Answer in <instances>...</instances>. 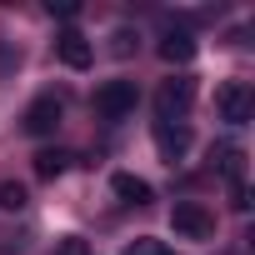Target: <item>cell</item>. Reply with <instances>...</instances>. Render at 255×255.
I'll use <instances>...</instances> for the list:
<instances>
[{
  "label": "cell",
  "mask_w": 255,
  "mask_h": 255,
  "mask_svg": "<svg viewBox=\"0 0 255 255\" xmlns=\"http://www.w3.org/2000/svg\"><path fill=\"white\" fill-rule=\"evenodd\" d=\"M55 255H90V240H80V235H65V240L55 245Z\"/></svg>",
  "instance_id": "cell-14"
},
{
  "label": "cell",
  "mask_w": 255,
  "mask_h": 255,
  "mask_svg": "<svg viewBox=\"0 0 255 255\" xmlns=\"http://www.w3.org/2000/svg\"><path fill=\"white\" fill-rule=\"evenodd\" d=\"M120 255H170V245H165V240H155V235H135Z\"/></svg>",
  "instance_id": "cell-11"
},
{
  "label": "cell",
  "mask_w": 255,
  "mask_h": 255,
  "mask_svg": "<svg viewBox=\"0 0 255 255\" xmlns=\"http://www.w3.org/2000/svg\"><path fill=\"white\" fill-rule=\"evenodd\" d=\"M60 115H65V105H60V95H35L30 105H25V130L30 135H55V125H60Z\"/></svg>",
  "instance_id": "cell-5"
},
{
  "label": "cell",
  "mask_w": 255,
  "mask_h": 255,
  "mask_svg": "<svg viewBox=\"0 0 255 255\" xmlns=\"http://www.w3.org/2000/svg\"><path fill=\"white\" fill-rule=\"evenodd\" d=\"M25 185L20 180H5V185H0V210H25Z\"/></svg>",
  "instance_id": "cell-12"
},
{
  "label": "cell",
  "mask_w": 255,
  "mask_h": 255,
  "mask_svg": "<svg viewBox=\"0 0 255 255\" xmlns=\"http://www.w3.org/2000/svg\"><path fill=\"white\" fill-rule=\"evenodd\" d=\"M55 55H60V60H65V65H70V70H85V65H90V55H95V50H90V40H85V35H80V30H65V35H60V40H55Z\"/></svg>",
  "instance_id": "cell-8"
},
{
  "label": "cell",
  "mask_w": 255,
  "mask_h": 255,
  "mask_svg": "<svg viewBox=\"0 0 255 255\" xmlns=\"http://www.w3.org/2000/svg\"><path fill=\"white\" fill-rule=\"evenodd\" d=\"M250 105H255V95H250L245 80H225V85L215 90V110H220V120H230V125H245V120H250Z\"/></svg>",
  "instance_id": "cell-4"
},
{
  "label": "cell",
  "mask_w": 255,
  "mask_h": 255,
  "mask_svg": "<svg viewBox=\"0 0 255 255\" xmlns=\"http://www.w3.org/2000/svg\"><path fill=\"white\" fill-rule=\"evenodd\" d=\"M155 145H160V155L175 165V160L190 150V130H185V125H165V120H155Z\"/></svg>",
  "instance_id": "cell-7"
},
{
  "label": "cell",
  "mask_w": 255,
  "mask_h": 255,
  "mask_svg": "<svg viewBox=\"0 0 255 255\" xmlns=\"http://www.w3.org/2000/svg\"><path fill=\"white\" fill-rule=\"evenodd\" d=\"M170 225H175V235H185V240H210V235H215V215H210L205 205H195V200H180V205L170 210Z\"/></svg>",
  "instance_id": "cell-3"
},
{
  "label": "cell",
  "mask_w": 255,
  "mask_h": 255,
  "mask_svg": "<svg viewBox=\"0 0 255 255\" xmlns=\"http://www.w3.org/2000/svg\"><path fill=\"white\" fill-rule=\"evenodd\" d=\"M65 165H70V155H65V150H40V155H35V175H40V180L65 175Z\"/></svg>",
  "instance_id": "cell-10"
},
{
  "label": "cell",
  "mask_w": 255,
  "mask_h": 255,
  "mask_svg": "<svg viewBox=\"0 0 255 255\" xmlns=\"http://www.w3.org/2000/svg\"><path fill=\"white\" fill-rule=\"evenodd\" d=\"M110 190L125 200V205H150L155 200V190H150V180H140V175H130V170H120V175H110Z\"/></svg>",
  "instance_id": "cell-6"
},
{
  "label": "cell",
  "mask_w": 255,
  "mask_h": 255,
  "mask_svg": "<svg viewBox=\"0 0 255 255\" xmlns=\"http://www.w3.org/2000/svg\"><path fill=\"white\" fill-rule=\"evenodd\" d=\"M135 80H105L100 90H95V110L105 115V120H125V115H130L135 110Z\"/></svg>",
  "instance_id": "cell-2"
},
{
  "label": "cell",
  "mask_w": 255,
  "mask_h": 255,
  "mask_svg": "<svg viewBox=\"0 0 255 255\" xmlns=\"http://www.w3.org/2000/svg\"><path fill=\"white\" fill-rule=\"evenodd\" d=\"M190 100H195V80H190V75H175V80L160 85V95H155V115H160L165 125H185Z\"/></svg>",
  "instance_id": "cell-1"
},
{
  "label": "cell",
  "mask_w": 255,
  "mask_h": 255,
  "mask_svg": "<svg viewBox=\"0 0 255 255\" xmlns=\"http://www.w3.org/2000/svg\"><path fill=\"white\" fill-rule=\"evenodd\" d=\"M230 205H235V210H250V190H245V175H235V180H230Z\"/></svg>",
  "instance_id": "cell-13"
},
{
  "label": "cell",
  "mask_w": 255,
  "mask_h": 255,
  "mask_svg": "<svg viewBox=\"0 0 255 255\" xmlns=\"http://www.w3.org/2000/svg\"><path fill=\"white\" fill-rule=\"evenodd\" d=\"M110 50H115V55H130V50H135V35H130V30H115V35H110Z\"/></svg>",
  "instance_id": "cell-15"
},
{
  "label": "cell",
  "mask_w": 255,
  "mask_h": 255,
  "mask_svg": "<svg viewBox=\"0 0 255 255\" xmlns=\"http://www.w3.org/2000/svg\"><path fill=\"white\" fill-rule=\"evenodd\" d=\"M190 55H195V35H190V30H165V35H160V60L185 65Z\"/></svg>",
  "instance_id": "cell-9"
}]
</instances>
